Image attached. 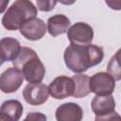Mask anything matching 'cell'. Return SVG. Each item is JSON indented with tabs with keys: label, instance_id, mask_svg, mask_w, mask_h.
I'll return each mask as SVG.
<instances>
[{
	"label": "cell",
	"instance_id": "1",
	"mask_svg": "<svg viewBox=\"0 0 121 121\" xmlns=\"http://www.w3.org/2000/svg\"><path fill=\"white\" fill-rule=\"evenodd\" d=\"M104 57L103 49L96 44L86 46L70 44L65 48L63 60L67 68L74 73H83L90 67L99 64Z\"/></svg>",
	"mask_w": 121,
	"mask_h": 121
},
{
	"label": "cell",
	"instance_id": "2",
	"mask_svg": "<svg viewBox=\"0 0 121 121\" xmlns=\"http://www.w3.org/2000/svg\"><path fill=\"white\" fill-rule=\"evenodd\" d=\"M37 13V8L31 1L17 0L5 12L2 18V25L8 30H17L27 21L36 18Z\"/></svg>",
	"mask_w": 121,
	"mask_h": 121
},
{
	"label": "cell",
	"instance_id": "3",
	"mask_svg": "<svg viewBox=\"0 0 121 121\" xmlns=\"http://www.w3.org/2000/svg\"><path fill=\"white\" fill-rule=\"evenodd\" d=\"M89 88L95 95H110L114 91L115 80L107 72H98L89 78Z\"/></svg>",
	"mask_w": 121,
	"mask_h": 121
},
{
	"label": "cell",
	"instance_id": "4",
	"mask_svg": "<svg viewBox=\"0 0 121 121\" xmlns=\"http://www.w3.org/2000/svg\"><path fill=\"white\" fill-rule=\"evenodd\" d=\"M67 38L73 45H89L92 43L94 38L93 27L86 23L78 22L68 28Z\"/></svg>",
	"mask_w": 121,
	"mask_h": 121
},
{
	"label": "cell",
	"instance_id": "5",
	"mask_svg": "<svg viewBox=\"0 0 121 121\" xmlns=\"http://www.w3.org/2000/svg\"><path fill=\"white\" fill-rule=\"evenodd\" d=\"M23 73L15 68L9 67L0 75V91L4 94L16 92L24 81Z\"/></svg>",
	"mask_w": 121,
	"mask_h": 121
},
{
	"label": "cell",
	"instance_id": "6",
	"mask_svg": "<svg viewBox=\"0 0 121 121\" xmlns=\"http://www.w3.org/2000/svg\"><path fill=\"white\" fill-rule=\"evenodd\" d=\"M74 89V81L72 78L67 76L57 77L48 86L49 95L55 99H63L68 96H73Z\"/></svg>",
	"mask_w": 121,
	"mask_h": 121
},
{
	"label": "cell",
	"instance_id": "7",
	"mask_svg": "<svg viewBox=\"0 0 121 121\" xmlns=\"http://www.w3.org/2000/svg\"><path fill=\"white\" fill-rule=\"evenodd\" d=\"M20 71L23 73L24 78L29 83L42 82L45 75V67L38 55L25 62Z\"/></svg>",
	"mask_w": 121,
	"mask_h": 121
},
{
	"label": "cell",
	"instance_id": "8",
	"mask_svg": "<svg viewBox=\"0 0 121 121\" xmlns=\"http://www.w3.org/2000/svg\"><path fill=\"white\" fill-rule=\"evenodd\" d=\"M48 87L42 82L28 83L23 90L24 99L28 104L33 106H39L45 103L48 99Z\"/></svg>",
	"mask_w": 121,
	"mask_h": 121
},
{
	"label": "cell",
	"instance_id": "9",
	"mask_svg": "<svg viewBox=\"0 0 121 121\" xmlns=\"http://www.w3.org/2000/svg\"><path fill=\"white\" fill-rule=\"evenodd\" d=\"M55 116L57 121H81L83 111L78 104L67 102L57 108Z\"/></svg>",
	"mask_w": 121,
	"mask_h": 121
},
{
	"label": "cell",
	"instance_id": "10",
	"mask_svg": "<svg viewBox=\"0 0 121 121\" xmlns=\"http://www.w3.org/2000/svg\"><path fill=\"white\" fill-rule=\"evenodd\" d=\"M45 23L40 18H34L27 21L21 28L20 33L27 40L38 41L42 39L46 33Z\"/></svg>",
	"mask_w": 121,
	"mask_h": 121
},
{
	"label": "cell",
	"instance_id": "11",
	"mask_svg": "<svg viewBox=\"0 0 121 121\" xmlns=\"http://www.w3.org/2000/svg\"><path fill=\"white\" fill-rule=\"evenodd\" d=\"M20 50L21 44L15 38L5 37L0 40V57L4 61H13Z\"/></svg>",
	"mask_w": 121,
	"mask_h": 121
},
{
	"label": "cell",
	"instance_id": "12",
	"mask_svg": "<svg viewBox=\"0 0 121 121\" xmlns=\"http://www.w3.org/2000/svg\"><path fill=\"white\" fill-rule=\"evenodd\" d=\"M91 108L95 116L109 114L115 110V100L112 95H95L91 103Z\"/></svg>",
	"mask_w": 121,
	"mask_h": 121
},
{
	"label": "cell",
	"instance_id": "13",
	"mask_svg": "<svg viewBox=\"0 0 121 121\" xmlns=\"http://www.w3.org/2000/svg\"><path fill=\"white\" fill-rule=\"evenodd\" d=\"M69 26L70 20L68 17L63 14H55L48 18L46 29L51 36L57 37L58 35L66 33Z\"/></svg>",
	"mask_w": 121,
	"mask_h": 121
},
{
	"label": "cell",
	"instance_id": "14",
	"mask_svg": "<svg viewBox=\"0 0 121 121\" xmlns=\"http://www.w3.org/2000/svg\"><path fill=\"white\" fill-rule=\"evenodd\" d=\"M23 111L24 108L22 103L16 99L6 100L2 103L0 107V112L7 114L9 117L11 118L12 121H19Z\"/></svg>",
	"mask_w": 121,
	"mask_h": 121
},
{
	"label": "cell",
	"instance_id": "15",
	"mask_svg": "<svg viewBox=\"0 0 121 121\" xmlns=\"http://www.w3.org/2000/svg\"><path fill=\"white\" fill-rule=\"evenodd\" d=\"M74 81V94L73 96L76 98H80L88 95L90 92L89 88V77L82 74H78L72 77Z\"/></svg>",
	"mask_w": 121,
	"mask_h": 121
},
{
	"label": "cell",
	"instance_id": "16",
	"mask_svg": "<svg viewBox=\"0 0 121 121\" xmlns=\"http://www.w3.org/2000/svg\"><path fill=\"white\" fill-rule=\"evenodd\" d=\"M120 56V50H118L115 55H113L109 63H108V66H107V73L109 75H111L114 80H120L121 79V67H120V63H119V58Z\"/></svg>",
	"mask_w": 121,
	"mask_h": 121
},
{
	"label": "cell",
	"instance_id": "17",
	"mask_svg": "<svg viewBox=\"0 0 121 121\" xmlns=\"http://www.w3.org/2000/svg\"><path fill=\"white\" fill-rule=\"evenodd\" d=\"M35 56H37V54L33 49H31L29 47H26V46L21 47L19 55L12 61L13 62V67H15V68L20 70L25 62H26L28 60H30L31 58H33Z\"/></svg>",
	"mask_w": 121,
	"mask_h": 121
},
{
	"label": "cell",
	"instance_id": "18",
	"mask_svg": "<svg viewBox=\"0 0 121 121\" xmlns=\"http://www.w3.org/2000/svg\"><path fill=\"white\" fill-rule=\"evenodd\" d=\"M57 5L56 1H48V0H38L37 1V7L38 9L41 11H50L54 9L55 6Z\"/></svg>",
	"mask_w": 121,
	"mask_h": 121
},
{
	"label": "cell",
	"instance_id": "19",
	"mask_svg": "<svg viewBox=\"0 0 121 121\" xmlns=\"http://www.w3.org/2000/svg\"><path fill=\"white\" fill-rule=\"evenodd\" d=\"M95 121H121V117L115 111L105 115H99L95 116Z\"/></svg>",
	"mask_w": 121,
	"mask_h": 121
},
{
	"label": "cell",
	"instance_id": "20",
	"mask_svg": "<svg viewBox=\"0 0 121 121\" xmlns=\"http://www.w3.org/2000/svg\"><path fill=\"white\" fill-rule=\"evenodd\" d=\"M23 121H47V118L45 114L39 112H33L27 113L26 118Z\"/></svg>",
	"mask_w": 121,
	"mask_h": 121
},
{
	"label": "cell",
	"instance_id": "21",
	"mask_svg": "<svg viewBox=\"0 0 121 121\" xmlns=\"http://www.w3.org/2000/svg\"><path fill=\"white\" fill-rule=\"evenodd\" d=\"M9 0H0V14L5 11V9H7L8 5H9Z\"/></svg>",
	"mask_w": 121,
	"mask_h": 121
},
{
	"label": "cell",
	"instance_id": "22",
	"mask_svg": "<svg viewBox=\"0 0 121 121\" xmlns=\"http://www.w3.org/2000/svg\"><path fill=\"white\" fill-rule=\"evenodd\" d=\"M0 121H12L10 117H9L7 114L0 112Z\"/></svg>",
	"mask_w": 121,
	"mask_h": 121
},
{
	"label": "cell",
	"instance_id": "23",
	"mask_svg": "<svg viewBox=\"0 0 121 121\" xmlns=\"http://www.w3.org/2000/svg\"><path fill=\"white\" fill-rule=\"evenodd\" d=\"M3 63H4V60H3L1 59V57H0V66H1Z\"/></svg>",
	"mask_w": 121,
	"mask_h": 121
}]
</instances>
